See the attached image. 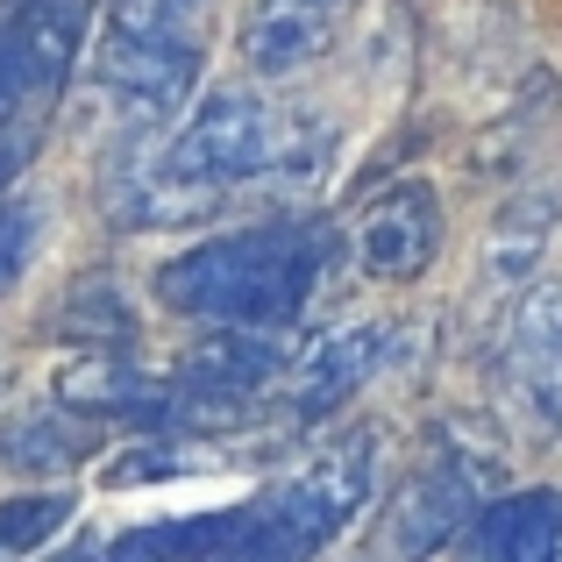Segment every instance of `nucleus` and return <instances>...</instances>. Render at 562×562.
<instances>
[{"label": "nucleus", "instance_id": "obj_4", "mask_svg": "<svg viewBox=\"0 0 562 562\" xmlns=\"http://www.w3.org/2000/svg\"><path fill=\"white\" fill-rule=\"evenodd\" d=\"M100 214L114 228H192L206 206L165 171V128H128L100 165Z\"/></svg>", "mask_w": 562, "mask_h": 562}, {"label": "nucleus", "instance_id": "obj_12", "mask_svg": "<svg viewBox=\"0 0 562 562\" xmlns=\"http://www.w3.org/2000/svg\"><path fill=\"white\" fill-rule=\"evenodd\" d=\"M555 214H562V192L555 186L513 192V200L492 214V235H484V278H492V285H520V278L541 263V249H549Z\"/></svg>", "mask_w": 562, "mask_h": 562}, {"label": "nucleus", "instance_id": "obj_13", "mask_svg": "<svg viewBox=\"0 0 562 562\" xmlns=\"http://www.w3.org/2000/svg\"><path fill=\"white\" fill-rule=\"evenodd\" d=\"M57 342L86 349V357H128V342H136V306H128V292L114 285L108 271L71 278V292L57 300Z\"/></svg>", "mask_w": 562, "mask_h": 562}, {"label": "nucleus", "instance_id": "obj_11", "mask_svg": "<svg viewBox=\"0 0 562 562\" xmlns=\"http://www.w3.org/2000/svg\"><path fill=\"white\" fill-rule=\"evenodd\" d=\"M285 371V342L278 335H257V328H221L206 342L186 349L179 378L186 392H235V398H263V384Z\"/></svg>", "mask_w": 562, "mask_h": 562}, {"label": "nucleus", "instance_id": "obj_22", "mask_svg": "<svg viewBox=\"0 0 562 562\" xmlns=\"http://www.w3.org/2000/svg\"><path fill=\"white\" fill-rule=\"evenodd\" d=\"M0 378H8V363H0Z\"/></svg>", "mask_w": 562, "mask_h": 562}, {"label": "nucleus", "instance_id": "obj_16", "mask_svg": "<svg viewBox=\"0 0 562 562\" xmlns=\"http://www.w3.org/2000/svg\"><path fill=\"white\" fill-rule=\"evenodd\" d=\"M200 0H108V36L122 43H192Z\"/></svg>", "mask_w": 562, "mask_h": 562}, {"label": "nucleus", "instance_id": "obj_6", "mask_svg": "<svg viewBox=\"0 0 562 562\" xmlns=\"http://www.w3.org/2000/svg\"><path fill=\"white\" fill-rule=\"evenodd\" d=\"M506 392L535 427H562V285H535L506 321Z\"/></svg>", "mask_w": 562, "mask_h": 562}, {"label": "nucleus", "instance_id": "obj_7", "mask_svg": "<svg viewBox=\"0 0 562 562\" xmlns=\"http://www.w3.org/2000/svg\"><path fill=\"white\" fill-rule=\"evenodd\" d=\"M441 249V200L435 186L406 179L392 192H378L357 221V257L371 278H420Z\"/></svg>", "mask_w": 562, "mask_h": 562}, {"label": "nucleus", "instance_id": "obj_18", "mask_svg": "<svg viewBox=\"0 0 562 562\" xmlns=\"http://www.w3.org/2000/svg\"><path fill=\"white\" fill-rule=\"evenodd\" d=\"M200 549H206V513L200 520H165V527H128L100 549V562H200Z\"/></svg>", "mask_w": 562, "mask_h": 562}, {"label": "nucleus", "instance_id": "obj_21", "mask_svg": "<svg viewBox=\"0 0 562 562\" xmlns=\"http://www.w3.org/2000/svg\"><path fill=\"white\" fill-rule=\"evenodd\" d=\"M50 562H100V541H71V549H57Z\"/></svg>", "mask_w": 562, "mask_h": 562}, {"label": "nucleus", "instance_id": "obj_8", "mask_svg": "<svg viewBox=\"0 0 562 562\" xmlns=\"http://www.w3.org/2000/svg\"><path fill=\"white\" fill-rule=\"evenodd\" d=\"M349 0H249L243 8V57L263 79H285V71H306L321 50L335 43Z\"/></svg>", "mask_w": 562, "mask_h": 562}, {"label": "nucleus", "instance_id": "obj_10", "mask_svg": "<svg viewBox=\"0 0 562 562\" xmlns=\"http://www.w3.org/2000/svg\"><path fill=\"white\" fill-rule=\"evenodd\" d=\"M171 392H179V384L143 378L128 357H86L57 384V398H65L71 413H100V420H122V427H165Z\"/></svg>", "mask_w": 562, "mask_h": 562}, {"label": "nucleus", "instance_id": "obj_15", "mask_svg": "<svg viewBox=\"0 0 562 562\" xmlns=\"http://www.w3.org/2000/svg\"><path fill=\"white\" fill-rule=\"evenodd\" d=\"M79 456H86L79 427H71L57 406H29V413H14V420L0 427V463H8V470H36V477H50V470H71Z\"/></svg>", "mask_w": 562, "mask_h": 562}, {"label": "nucleus", "instance_id": "obj_14", "mask_svg": "<svg viewBox=\"0 0 562 562\" xmlns=\"http://www.w3.org/2000/svg\"><path fill=\"white\" fill-rule=\"evenodd\" d=\"M484 562H555L562 555V492H506L484 513Z\"/></svg>", "mask_w": 562, "mask_h": 562}, {"label": "nucleus", "instance_id": "obj_5", "mask_svg": "<svg viewBox=\"0 0 562 562\" xmlns=\"http://www.w3.org/2000/svg\"><path fill=\"white\" fill-rule=\"evenodd\" d=\"M392 349H398V328H384V321H357V328L321 335V342L292 363V384H285L292 420H328L342 398H357L363 384L392 363Z\"/></svg>", "mask_w": 562, "mask_h": 562}, {"label": "nucleus", "instance_id": "obj_9", "mask_svg": "<svg viewBox=\"0 0 562 562\" xmlns=\"http://www.w3.org/2000/svg\"><path fill=\"white\" fill-rule=\"evenodd\" d=\"M192 79H200V43H122V36L100 43V93L122 100L136 122L179 108Z\"/></svg>", "mask_w": 562, "mask_h": 562}, {"label": "nucleus", "instance_id": "obj_19", "mask_svg": "<svg viewBox=\"0 0 562 562\" xmlns=\"http://www.w3.org/2000/svg\"><path fill=\"white\" fill-rule=\"evenodd\" d=\"M43 221H50V206L36 192H0V292H14V278L29 271V257L43 243Z\"/></svg>", "mask_w": 562, "mask_h": 562}, {"label": "nucleus", "instance_id": "obj_2", "mask_svg": "<svg viewBox=\"0 0 562 562\" xmlns=\"http://www.w3.org/2000/svg\"><path fill=\"white\" fill-rule=\"evenodd\" d=\"M371 435H342L335 449H321L300 477L257 492L235 513H206V549L200 562H314L357 520V506L371 498Z\"/></svg>", "mask_w": 562, "mask_h": 562}, {"label": "nucleus", "instance_id": "obj_3", "mask_svg": "<svg viewBox=\"0 0 562 562\" xmlns=\"http://www.w3.org/2000/svg\"><path fill=\"white\" fill-rule=\"evenodd\" d=\"M498 470L484 449H463V441H427L420 463L406 470L392 513H384V555L392 562H427L449 535H463L470 513L492 498Z\"/></svg>", "mask_w": 562, "mask_h": 562}, {"label": "nucleus", "instance_id": "obj_1", "mask_svg": "<svg viewBox=\"0 0 562 562\" xmlns=\"http://www.w3.org/2000/svg\"><path fill=\"white\" fill-rule=\"evenodd\" d=\"M342 263V235L328 221H257V228L214 235L157 271V300L171 314L221 321V328L285 335L306 314L328 271Z\"/></svg>", "mask_w": 562, "mask_h": 562}, {"label": "nucleus", "instance_id": "obj_20", "mask_svg": "<svg viewBox=\"0 0 562 562\" xmlns=\"http://www.w3.org/2000/svg\"><path fill=\"white\" fill-rule=\"evenodd\" d=\"M192 470H206V456H171V449H136L122 456V463L108 470L114 484H143V477H192Z\"/></svg>", "mask_w": 562, "mask_h": 562}, {"label": "nucleus", "instance_id": "obj_17", "mask_svg": "<svg viewBox=\"0 0 562 562\" xmlns=\"http://www.w3.org/2000/svg\"><path fill=\"white\" fill-rule=\"evenodd\" d=\"M71 520V492H22L0 506V555H36Z\"/></svg>", "mask_w": 562, "mask_h": 562}]
</instances>
